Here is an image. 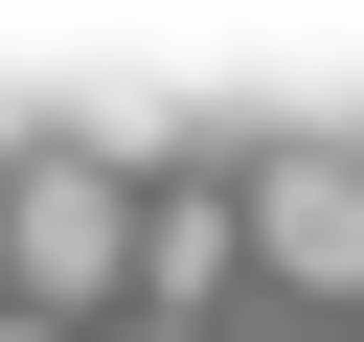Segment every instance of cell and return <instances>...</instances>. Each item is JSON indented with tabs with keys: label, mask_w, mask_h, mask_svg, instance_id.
I'll list each match as a JSON object with an SVG mask.
<instances>
[{
	"label": "cell",
	"mask_w": 364,
	"mask_h": 342,
	"mask_svg": "<svg viewBox=\"0 0 364 342\" xmlns=\"http://www.w3.org/2000/svg\"><path fill=\"white\" fill-rule=\"evenodd\" d=\"M0 296L68 319V342H114V319H136V160H91V137L0 160Z\"/></svg>",
	"instance_id": "obj_1"
},
{
	"label": "cell",
	"mask_w": 364,
	"mask_h": 342,
	"mask_svg": "<svg viewBox=\"0 0 364 342\" xmlns=\"http://www.w3.org/2000/svg\"><path fill=\"white\" fill-rule=\"evenodd\" d=\"M250 274H273L296 319H341V342H364V160H318V137H296V160H250Z\"/></svg>",
	"instance_id": "obj_2"
},
{
	"label": "cell",
	"mask_w": 364,
	"mask_h": 342,
	"mask_svg": "<svg viewBox=\"0 0 364 342\" xmlns=\"http://www.w3.org/2000/svg\"><path fill=\"white\" fill-rule=\"evenodd\" d=\"M250 274V182H136V319H205Z\"/></svg>",
	"instance_id": "obj_3"
},
{
	"label": "cell",
	"mask_w": 364,
	"mask_h": 342,
	"mask_svg": "<svg viewBox=\"0 0 364 342\" xmlns=\"http://www.w3.org/2000/svg\"><path fill=\"white\" fill-rule=\"evenodd\" d=\"M114 342H205V319H114Z\"/></svg>",
	"instance_id": "obj_4"
},
{
	"label": "cell",
	"mask_w": 364,
	"mask_h": 342,
	"mask_svg": "<svg viewBox=\"0 0 364 342\" xmlns=\"http://www.w3.org/2000/svg\"><path fill=\"white\" fill-rule=\"evenodd\" d=\"M0 342H68V319H23V296H0Z\"/></svg>",
	"instance_id": "obj_5"
},
{
	"label": "cell",
	"mask_w": 364,
	"mask_h": 342,
	"mask_svg": "<svg viewBox=\"0 0 364 342\" xmlns=\"http://www.w3.org/2000/svg\"><path fill=\"white\" fill-rule=\"evenodd\" d=\"M273 342H341V319H273Z\"/></svg>",
	"instance_id": "obj_6"
}]
</instances>
